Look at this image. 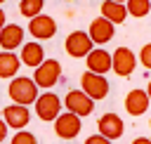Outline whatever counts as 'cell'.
<instances>
[{"instance_id": "10", "label": "cell", "mask_w": 151, "mask_h": 144, "mask_svg": "<svg viewBox=\"0 0 151 144\" xmlns=\"http://www.w3.org/2000/svg\"><path fill=\"white\" fill-rule=\"evenodd\" d=\"M87 33H90V38H92V42H94L97 47H104V45L113 38V33H116V24H111L106 17H97V19L90 21Z\"/></svg>"}, {"instance_id": "25", "label": "cell", "mask_w": 151, "mask_h": 144, "mask_svg": "<svg viewBox=\"0 0 151 144\" xmlns=\"http://www.w3.org/2000/svg\"><path fill=\"white\" fill-rule=\"evenodd\" d=\"M132 144H151V139H149V137H134Z\"/></svg>"}, {"instance_id": "24", "label": "cell", "mask_w": 151, "mask_h": 144, "mask_svg": "<svg viewBox=\"0 0 151 144\" xmlns=\"http://www.w3.org/2000/svg\"><path fill=\"white\" fill-rule=\"evenodd\" d=\"M7 130H9V127H7V123H5V120H2V116H0V144L7 139Z\"/></svg>"}, {"instance_id": "11", "label": "cell", "mask_w": 151, "mask_h": 144, "mask_svg": "<svg viewBox=\"0 0 151 144\" xmlns=\"http://www.w3.org/2000/svg\"><path fill=\"white\" fill-rule=\"evenodd\" d=\"M2 120H5L7 127H12V130H24V127L31 123V111H28V106L12 102L9 106L2 109Z\"/></svg>"}, {"instance_id": "5", "label": "cell", "mask_w": 151, "mask_h": 144, "mask_svg": "<svg viewBox=\"0 0 151 144\" xmlns=\"http://www.w3.org/2000/svg\"><path fill=\"white\" fill-rule=\"evenodd\" d=\"M137 54L130 50V47H116L111 52V71L120 78H130L137 68Z\"/></svg>"}, {"instance_id": "28", "label": "cell", "mask_w": 151, "mask_h": 144, "mask_svg": "<svg viewBox=\"0 0 151 144\" xmlns=\"http://www.w3.org/2000/svg\"><path fill=\"white\" fill-rule=\"evenodd\" d=\"M2 2H7V0H0V5H2Z\"/></svg>"}, {"instance_id": "19", "label": "cell", "mask_w": 151, "mask_h": 144, "mask_svg": "<svg viewBox=\"0 0 151 144\" xmlns=\"http://www.w3.org/2000/svg\"><path fill=\"white\" fill-rule=\"evenodd\" d=\"M125 7H127V14H130V17L144 19V17L151 12V0H127Z\"/></svg>"}, {"instance_id": "8", "label": "cell", "mask_w": 151, "mask_h": 144, "mask_svg": "<svg viewBox=\"0 0 151 144\" xmlns=\"http://www.w3.org/2000/svg\"><path fill=\"white\" fill-rule=\"evenodd\" d=\"M64 106H66V111L85 118V116H90L94 111V99L87 97L83 90H68L66 97H64Z\"/></svg>"}, {"instance_id": "6", "label": "cell", "mask_w": 151, "mask_h": 144, "mask_svg": "<svg viewBox=\"0 0 151 144\" xmlns=\"http://www.w3.org/2000/svg\"><path fill=\"white\" fill-rule=\"evenodd\" d=\"M80 130H83V118L76 116V113H71V111H61L54 118V135L59 139L71 142V139H76L80 135Z\"/></svg>"}, {"instance_id": "15", "label": "cell", "mask_w": 151, "mask_h": 144, "mask_svg": "<svg viewBox=\"0 0 151 144\" xmlns=\"http://www.w3.org/2000/svg\"><path fill=\"white\" fill-rule=\"evenodd\" d=\"M19 59H21L24 66L35 68V66H40V64L45 61V47H42L38 40H35V42H24V45L19 47Z\"/></svg>"}, {"instance_id": "1", "label": "cell", "mask_w": 151, "mask_h": 144, "mask_svg": "<svg viewBox=\"0 0 151 144\" xmlns=\"http://www.w3.org/2000/svg\"><path fill=\"white\" fill-rule=\"evenodd\" d=\"M7 94L14 104L31 106V104H35V99L40 94V87L35 85V80L31 76H14L7 85Z\"/></svg>"}, {"instance_id": "18", "label": "cell", "mask_w": 151, "mask_h": 144, "mask_svg": "<svg viewBox=\"0 0 151 144\" xmlns=\"http://www.w3.org/2000/svg\"><path fill=\"white\" fill-rule=\"evenodd\" d=\"M101 17H106L111 24H125V19H127L130 14H127V7H125V2L104 0V2H101Z\"/></svg>"}, {"instance_id": "23", "label": "cell", "mask_w": 151, "mask_h": 144, "mask_svg": "<svg viewBox=\"0 0 151 144\" xmlns=\"http://www.w3.org/2000/svg\"><path fill=\"white\" fill-rule=\"evenodd\" d=\"M85 144H111V139H109V137H104V135H99V132H97V135H90V137H87V139H85Z\"/></svg>"}, {"instance_id": "4", "label": "cell", "mask_w": 151, "mask_h": 144, "mask_svg": "<svg viewBox=\"0 0 151 144\" xmlns=\"http://www.w3.org/2000/svg\"><path fill=\"white\" fill-rule=\"evenodd\" d=\"M92 47H97V45L92 42V38H90L87 31H71L66 35V40H64V50L73 59H85L92 52Z\"/></svg>"}, {"instance_id": "9", "label": "cell", "mask_w": 151, "mask_h": 144, "mask_svg": "<svg viewBox=\"0 0 151 144\" xmlns=\"http://www.w3.org/2000/svg\"><path fill=\"white\" fill-rule=\"evenodd\" d=\"M28 33L33 40H50L57 35V21L50 14H38L28 19Z\"/></svg>"}, {"instance_id": "17", "label": "cell", "mask_w": 151, "mask_h": 144, "mask_svg": "<svg viewBox=\"0 0 151 144\" xmlns=\"http://www.w3.org/2000/svg\"><path fill=\"white\" fill-rule=\"evenodd\" d=\"M21 68V59L17 52H7V50H0V78L2 80H12Z\"/></svg>"}, {"instance_id": "16", "label": "cell", "mask_w": 151, "mask_h": 144, "mask_svg": "<svg viewBox=\"0 0 151 144\" xmlns=\"http://www.w3.org/2000/svg\"><path fill=\"white\" fill-rule=\"evenodd\" d=\"M85 64H87V71L106 76L111 71V52H106L104 47H92V52L85 57Z\"/></svg>"}, {"instance_id": "27", "label": "cell", "mask_w": 151, "mask_h": 144, "mask_svg": "<svg viewBox=\"0 0 151 144\" xmlns=\"http://www.w3.org/2000/svg\"><path fill=\"white\" fill-rule=\"evenodd\" d=\"M116 2H127V0H116Z\"/></svg>"}, {"instance_id": "3", "label": "cell", "mask_w": 151, "mask_h": 144, "mask_svg": "<svg viewBox=\"0 0 151 144\" xmlns=\"http://www.w3.org/2000/svg\"><path fill=\"white\" fill-rule=\"evenodd\" d=\"M33 80L40 90H50L61 80V61L57 59H45L40 66L33 68Z\"/></svg>"}, {"instance_id": "13", "label": "cell", "mask_w": 151, "mask_h": 144, "mask_svg": "<svg viewBox=\"0 0 151 144\" xmlns=\"http://www.w3.org/2000/svg\"><path fill=\"white\" fill-rule=\"evenodd\" d=\"M97 130H99V135H104V137H109L113 142V139L123 137L125 123H123V118L118 113H104L101 118H97Z\"/></svg>"}, {"instance_id": "12", "label": "cell", "mask_w": 151, "mask_h": 144, "mask_svg": "<svg viewBox=\"0 0 151 144\" xmlns=\"http://www.w3.org/2000/svg\"><path fill=\"white\" fill-rule=\"evenodd\" d=\"M149 104H151V97L142 87H134V90H130L125 94V111H127V116H134V118L144 116L149 111Z\"/></svg>"}, {"instance_id": "2", "label": "cell", "mask_w": 151, "mask_h": 144, "mask_svg": "<svg viewBox=\"0 0 151 144\" xmlns=\"http://www.w3.org/2000/svg\"><path fill=\"white\" fill-rule=\"evenodd\" d=\"M61 97L59 94H54L52 90H45V92H40L38 94V99H35V104H33V109H35V116L40 118V120H45V123H54V118L61 113Z\"/></svg>"}, {"instance_id": "7", "label": "cell", "mask_w": 151, "mask_h": 144, "mask_svg": "<svg viewBox=\"0 0 151 144\" xmlns=\"http://www.w3.org/2000/svg\"><path fill=\"white\" fill-rule=\"evenodd\" d=\"M80 90L87 94V97H92L94 102H99V99H106V94H109V80H106V76H101V73H94V71H85L83 76H80Z\"/></svg>"}, {"instance_id": "21", "label": "cell", "mask_w": 151, "mask_h": 144, "mask_svg": "<svg viewBox=\"0 0 151 144\" xmlns=\"http://www.w3.org/2000/svg\"><path fill=\"white\" fill-rule=\"evenodd\" d=\"M9 144H38V137L31 132V130H14V135H12V142Z\"/></svg>"}, {"instance_id": "22", "label": "cell", "mask_w": 151, "mask_h": 144, "mask_svg": "<svg viewBox=\"0 0 151 144\" xmlns=\"http://www.w3.org/2000/svg\"><path fill=\"white\" fill-rule=\"evenodd\" d=\"M139 64L144 68H151V42H146L142 50H139Z\"/></svg>"}, {"instance_id": "26", "label": "cell", "mask_w": 151, "mask_h": 144, "mask_svg": "<svg viewBox=\"0 0 151 144\" xmlns=\"http://www.w3.org/2000/svg\"><path fill=\"white\" fill-rule=\"evenodd\" d=\"M5 24H7V17H5V9H2V7H0V28H2V26H5Z\"/></svg>"}, {"instance_id": "20", "label": "cell", "mask_w": 151, "mask_h": 144, "mask_svg": "<svg viewBox=\"0 0 151 144\" xmlns=\"http://www.w3.org/2000/svg\"><path fill=\"white\" fill-rule=\"evenodd\" d=\"M42 7H45V0H19V12L26 19H33V17L42 14Z\"/></svg>"}, {"instance_id": "14", "label": "cell", "mask_w": 151, "mask_h": 144, "mask_svg": "<svg viewBox=\"0 0 151 144\" xmlns=\"http://www.w3.org/2000/svg\"><path fill=\"white\" fill-rule=\"evenodd\" d=\"M24 35H26V31L19 24H5L0 28V50H7V52L19 50L24 45Z\"/></svg>"}]
</instances>
